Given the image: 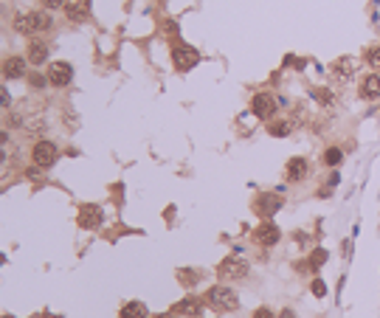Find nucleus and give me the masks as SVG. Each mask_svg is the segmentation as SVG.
Listing matches in <instances>:
<instances>
[{
	"instance_id": "f257e3e1",
	"label": "nucleus",
	"mask_w": 380,
	"mask_h": 318,
	"mask_svg": "<svg viewBox=\"0 0 380 318\" xmlns=\"http://www.w3.org/2000/svg\"><path fill=\"white\" fill-rule=\"evenodd\" d=\"M51 14H48V9H37V11H23V14H17L14 17V31L17 34H43V31H48L51 28Z\"/></svg>"
},
{
	"instance_id": "f03ea898",
	"label": "nucleus",
	"mask_w": 380,
	"mask_h": 318,
	"mask_svg": "<svg viewBox=\"0 0 380 318\" xmlns=\"http://www.w3.org/2000/svg\"><path fill=\"white\" fill-rule=\"evenodd\" d=\"M203 301H206L211 310H217V313H234V310L240 307V299H237V293H234L228 284H214V287H208Z\"/></svg>"
},
{
	"instance_id": "7ed1b4c3",
	"label": "nucleus",
	"mask_w": 380,
	"mask_h": 318,
	"mask_svg": "<svg viewBox=\"0 0 380 318\" xmlns=\"http://www.w3.org/2000/svg\"><path fill=\"white\" fill-rule=\"evenodd\" d=\"M251 270V265L245 262V259L240 256H228L220 262V267H217V276H220V282H240V279H245Z\"/></svg>"
},
{
	"instance_id": "20e7f679",
	"label": "nucleus",
	"mask_w": 380,
	"mask_h": 318,
	"mask_svg": "<svg viewBox=\"0 0 380 318\" xmlns=\"http://www.w3.org/2000/svg\"><path fill=\"white\" fill-rule=\"evenodd\" d=\"M57 158H60V149H57V144H51V141H37V144L31 146V161H34V166H40V169H51V166L57 164Z\"/></svg>"
},
{
	"instance_id": "39448f33",
	"label": "nucleus",
	"mask_w": 380,
	"mask_h": 318,
	"mask_svg": "<svg viewBox=\"0 0 380 318\" xmlns=\"http://www.w3.org/2000/svg\"><path fill=\"white\" fill-rule=\"evenodd\" d=\"M197 62H200L197 48H191V45H175V48H172V65L181 70V73L197 68Z\"/></svg>"
},
{
	"instance_id": "423d86ee",
	"label": "nucleus",
	"mask_w": 380,
	"mask_h": 318,
	"mask_svg": "<svg viewBox=\"0 0 380 318\" xmlns=\"http://www.w3.org/2000/svg\"><path fill=\"white\" fill-rule=\"evenodd\" d=\"M104 214H102V206H96V203H85V206H79V214H76V223L85 228V231H96L99 225H102Z\"/></svg>"
},
{
	"instance_id": "0eeeda50",
	"label": "nucleus",
	"mask_w": 380,
	"mask_h": 318,
	"mask_svg": "<svg viewBox=\"0 0 380 318\" xmlns=\"http://www.w3.org/2000/svg\"><path fill=\"white\" fill-rule=\"evenodd\" d=\"M279 208H282V197H279L276 191H262L259 197H256V203H253V211H256L262 220H270Z\"/></svg>"
},
{
	"instance_id": "6e6552de",
	"label": "nucleus",
	"mask_w": 380,
	"mask_h": 318,
	"mask_svg": "<svg viewBox=\"0 0 380 318\" xmlns=\"http://www.w3.org/2000/svg\"><path fill=\"white\" fill-rule=\"evenodd\" d=\"M279 240H282V231H279V225L270 223V220H265V223H259L253 228V242L262 245V248H270V245H276Z\"/></svg>"
},
{
	"instance_id": "1a4fd4ad",
	"label": "nucleus",
	"mask_w": 380,
	"mask_h": 318,
	"mask_svg": "<svg viewBox=\"0 0 380 318\" xmlns=\"http://www.w3.org/2000/svg\"><path fill=\"white\" fill-rule=\"evenodd\" d=\"M251 113H253L256 119H270V116H276V96L256 93L251 99Z\"/></svg>"
},
{
	"instance_id": "9d476101",
	"label": "nucleus",
	"mask_w": 380,
	"mask_h": 318,
	"mask_svg": "<svg viewBox=\"0 0 380 318\" xmlns=\"http://www.w3.org/2000/svg\"><path fill=\"white\" fill-rule=\"evenodd\" d=\"M48 85L54 87H68L73 82V68H70L68 62H51V68H48Z\"/></svg>"
},
{
	"instance_id": "9b49d317",
	"label": "nucleus",
	"mask_w": 380,
	"mask_h": 318,
	"mask_svg": "<svg viewBox=\"0 0 380 318\" xmlns=\"http://www.w3.org/2000/svg\"><path fill=\"white\" fill-rule=\"evenodd\" d=\"M65 17L70 23H82L90 17V0H65Z\"/></svg>"
},
{
	"instance_id": "f8f14e48",
	"label": "nucleus",
	"mask_w": 380,
	"mask_h": 318,
	"mask_svg": "<svg viewBox=\"0 0 380 318\" xmlns=\"http://www.w3.org/2000/svg\"><path fill=\"white\" fill-rule=\"evenodd\" d=\"M307 169H310L307 158H290V161H287V166H285V181L287 183L302 181L304 175H307Z\"/></svg>"
},
{
	"instance_id": "ddd939ff",
	"label": "nucleus",
	"mask_w": 380,
	"mask_h": 318,
	"mask_svg": "<svg viewBox=\"0 0 380 318\" xmlns=\"http://www.w3.org/2000/svg\"><path fill=\"white\" fill-rule=\"evenodd\" d=\"M48 51H51V45L45 43V40H28V62L31 65L48 62Z\"/></svg>"
},
{
	"instance_id": "4468645a",
	"label": "nucleus",
	"mask_w": 380,
	"mask_h": 318,
	"mask_svg": "<svg viewBox=\"0 0 380 318\" xmlns=\"http://www.w3.org/2000/svg\"><path fill=\"white\" fill-rule=\"evenodd\" d=\"M26 68L28 62L23 57H9V60H3V76L6 79H23L26 76Z\"/></svg>"
},
{
	"instance_id": "2eb2a0df",
	"label": "nucleus",
	"mask_w": 380,
	"mask_h": 318,
	"mask_svg": "<svg viewBox=\"0 0 380 318\" xmlns=\"http://www.w3.org/2000/svg\"><path fill=\"white\" fill-rule=\"evenodd\" d=\"M172 313L175 316H186V318H197V316H203V301H197V299H183V301H178L172 307Z\"/></svg>"
},
{
	"instance_id": "dca6fc26",
	"label": "nucleus",
	"mask_w": 380,
	"mask_h": 318,
	"mask_svg": "<svg viewBox=\"0 0 380 318\" xmlns=\"http://www.w3.org/2000/svg\"><path fill=\"white\" fill-rule=\"evenodd\" d=\"M361 96L366 99V102L380 99V76H378V73H369V76L361 82Z\"/></svg>"
},
{
	"instance_id": "f3484780",
	"label": "nucleus",
	"mask_w": 380,
	"mask_h": 318,
	"mask_svg": "<svg viewBox=\"0 0 380 318\" xmlns=\"http://www.w3.org/2000/svg\"><path fill=\"white\" fill-rule=\"evenodd\" d=\"M119 318H149V310H147V304H141V301H127V304L119 310Z\"/></svg>"
},
{
	"instance_id": "a211bd4d",
	"label": "nucleus",
	"mask_w": 380,
	"mask_h": 318,
	"mask_svg": "<svg viewBox=\"0 0 380 318\" xmlns=\"http://www.w3.org/2000/svg\"><path fill=\"white\" fill-rule=\"evenodd\" d=\"M332 76H335L338 82H349V79L355 76L352 62H349V60H338V62H332Z\"/></svg>"
},
{
	"instance_id": "6ab92c4d",
	"label": "nucleus",
	"mask_w": 380,
	"mask_h": 318,
	"mask_svg": "<svg viewBox=\"0 0 380 318\" xmlns=\"http://www.w3.org/2000/svg\"><path fill=\"white\" fill-rule=\"evenodd\" d=\"M293 121H273L270 124V135H276V138H287L290 132H293Z\"/></svg>"
},
{
	"instance_id": "aec40b11",
	"label": "nucleus",
	"mask_w": 380,
	"mask_h": 318,
	"mask_svg": "<svg viewBox=\"0 0 380 318\" xmlns=\"http://www.w3.org/2000/svg\"><path fill=\"white\" fill-rule=\"evenodd\" d=\"M341 161H344V149L341 146H329L327 152H324V164L327 166H338Z\"/></svg>"
},
{
	"instance_id": "412c9836",
	"label": "nucleus",
	"mask_w": 380,
	"mask_h": 318,
	"mask_svg": "<svg viewBox=\"0 0 380 318\" xmlns=\"http://www.w3.org/2000/svg\"><path fill=\"white\" fill-rule=\"evenodd\" d=\"M310 96H313V99H316L318 104H324V107H329V104H332V99H335V96L327 90V87H313Z\"/></svg>"
},
{
	"instance_id": "4be33fe9",
	"label": "nucleus",
	"mask_w": 380,
	"mask_h": 318,
	"mask_svg": "<svg viewBox=\"0 0 380 318\" xmlns=\"http://www.w3.org/2000/svg\"><path fill=\"white\" fill-rule=\"evenodd\" d=\"M327 259H329L327 251H324V248H316V251H313V256H310V270H318V267L324 265Z\"/></svg>"
},
{
	"instance_id": "5701e85b",
	"label": "nucleus",
	"mask_w": 380,
	"mask_h": 318,
	"mask_svg": "<svg viewBox=\"0 0 380 318\" xmlns=\"http://www.w3.org/2000/svg\"><path fill=\"white\" fill-rule=\"evenodd\" d=\"M366 62H369V68H380V45L366 48Z\"/></svg>"
},
{
	"instance_id": "b1692460",
	"label": "nucleus",
	"mask_w": 380,
	"mask_h": 318,
	"mask_svg": "<svg viewBox=\"0 0 380 318\" xmlns=\"http://www.w3.org/2000/svg\"><path fill=\"white\" fill-rule=\"evenodd\" d=\"M313 296H318V299H324V296H327V284L321 282V279H316V282H313Z\"/></svg>"
},
{
	"instance_id": "393cba45",
	"label": "nucleus",
	"mask_w": 380,
	"mask_h": 318,
	"mask_svg": "<svg viewBox=\"0 0 380 318\" xmlns=\"http://www.w3.org/2000/svg\"><path fill=\"white\" fill-rule=\"evenodd\" d=\"M43 3V9L54 11V9H65V0H40Z\"/></svg>"
},
{
	"instance_id": "a878e982",
	"label": "nucleus",
	"mask_w": 380,
	"mask_h": 318,
	"mask_svg": "<svg viewBox=\"0 0 380 318\" xmlns=\"http://www.w3.org/2000/svg\"><path fill=\"white\" fill-rule=\"evenodd\" d=\"M253 318H276V316H273V313H270L268 307H259L256 313H253Z\"/></svg>"
},
{
	"instance_id": "bb28decb",
	"label": "nucleus",
	"mask_w": 380,
	"mask_h": 318,
	"mask_svg": "<svg viewBox=\"0 0 380 318\" xmlns=\"http://www.w3.org/2000/svg\"><path fill=\"white\" fill-rule=\"evenodd\" d=\"M338 183H341V175H338V172H332V175L327 178V186L332 189V186H338Z\"/></svg>"
},
{
	"instance_id": "cd10ccee",
	"label": "nucleus",
	"mask_w": 380,
	"mask_h": 318,
	"mask_svg": "<svg viewBox=\"0 0 380 318\" xmlns=\"http://www.w3.org/2000/svg\"><path fill=\"white\" fill-rule=\"evenodd\" d=\"M9 102H11V96L6 93V87H3V96H0V104H3V110H6V107H9Z\"/></svg>"
},
{
	"instance_id": "c85d7f7f",
	"label": "nucleus",
	"mask_w": 380,
	"mask_h": 318,
	"mask_svg": "<svg viewBox=\"0 0 380 318\" xmlns=\"http://www.w3.org/2000/svg\"><path fill=\"white\" fill-rule=\"evenodd\" d=\"M152 318H175V313H161V316H152Z\"/></svg>"
}]
</instances>
